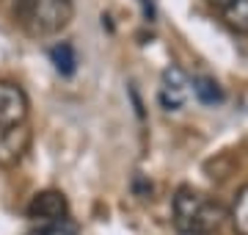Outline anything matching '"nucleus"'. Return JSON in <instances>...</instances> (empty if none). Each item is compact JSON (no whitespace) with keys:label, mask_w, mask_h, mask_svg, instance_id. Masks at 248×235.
I'll return each instance as SVG.
<instances>
[{"label":"nucleus","mask_w":248,"mask_h":235,"mask_svg":"<svg viewBox=\"0 0 248 235\" xmlns=\"http://www.w3.org/2000/svg\"><path fill=\"white\" fill-rule=\"evenodd\" d=\"M223 221V208L193 188H179L174 197V224L185 235H213Z\"/></svg>","instance_id":"obj_1"},{"label":"nucleus","mask_w":248,"mask_h":235,"mask_svg":"<svg viewBox=\"0 0 248 235\" xmlns=\"http://www.w3.org/2000/svg\"><path fill=\"white\" fill-rule=\"evenodd\" d=\"M22 14H25V25L31 28V34L50 36L69 25L72 0H25Z\"/></svg>","instance_id":"obj_2"},{"label":"nucleus","mask_w":248,"mask_h":235,"mask_svg":"<svg viewBox=\"0 0 248 235\" xmlns=\"http://www.w3.org/2000/svg\"><path fill=\"white\" fill-rule=\"evenodd\" d=\"M187 97H190V78H187V72L182 67L171 64L163 72V81H160V91H157L160 105L166 111H182Z\"/></svg>","instance_id":"obj_3"},{"label":"nucleus","mask_w":248,"mask_h":235,"mask_svg":"<svg viewBox=\"0 0 248 235\" xmlns=\"http://www.w3.org/2000/svg\"><path fill=\"white\" fill-rule=\"evenodd\" d=\"M28 108L31 102H28L25 89L11 81H0V127L25 125Z\"/></svg>","instance_id":"obj_4"},{"label":"nucleus","mask_w":248,"mask_h":235,"mask_svg":"<svg viewBox=\"0 0 248 235\" xmlns=\"http://www.w3.org/2000/svg\"><path fill=\"white\" fill-rule=\"evenodd\" d=\"M31 147V130L28 125L0 127V169H9L25 158Z\"/></svg>","instance_id":"obj_5"},{"label":"nucleus","mask_w":248,"mask_h":235,"mask_svg":"<svg viewBox=\"0 0 248 235\" xmlns=\"http://www.w3.org/2000/svg\"><path fill=\"white\" fill-rule=\"evenodd\" d=\"M69 213V202L63 197L61 191H39L33 199H31V205H28V216L31 218H45L47 224L50 221H61L66 218Z\"/></svg>","instance_id":"obj_6"},{"label":"nucleus","mask_w":248,"mask_h":235,"mask_svg":"<svg viewBox=\"0 0 248 235\" xmlns=\"http://www.w3.org/2000/svg\"><path fill=\"white\" fill-rule=\"evenodd\" d=\"M190 91H193L196 100L204 102V105H218L223 100L221 83L215 81V78H210V75H196V78H190Z\"/></svg>","instance_id":"obj_7"},{"label":"nucleus","mask_w":248,"mask_h":235,"mask_svg":"<svg viewBox=\"0 0 248 235\" xmlns=\"http://www.w3.org/2000/svg\"><path fill=\"white\" fill-rule=\"evenodd\" d=\"M50 61H53L55 72L63 75V78H72L78 72V53L69 42H58V45L50 47Z\"/></svg>","instance_id":"obj_8"},{"label":"nucleus","mask_w":248,"mask_h":235,"mask_svg":"<svg viewBox=\"0 0 248 235\" xmlns=\"http://www.w3.org/2000/svg\"><path fill=\"white\" fill-rule=\"evenodd\" d=\"M223 11V22L234 34H248V0H232Z\"/></svg>","instance_id":"obj_9"},{"label":"nucleus","mask_w":248,"mask_h":235,"mask_svg":"<svg viewBox=\"0 0 248 235\" xmlns=\"http://www.w3.org/2000/svg\"><path fill=\"white\" fill-rule=\"evenodd\" d=\"M232 227L237 235H248V185L234 194V202H232Z\"/></svg>","instance_id":"obj_10"},{"label":"nucleus","mask_w":248,"mask_h":235,"mask_svg":"<svg viewBox=\"0 0 248 235\" xmlns=\"http://www.w3.org/2000/svg\"><path fill=\"white\" fill-rule=\"evenodd\" d=\"M28 235H80V233H78V224H72L69 218H61V221H50L45 227H36Z\"/></svg>","instance_id":"obj_11"},{"label":"nucleus","mask_w":248,"mask_h":235,"mask_svg":"<svg viewBox=\"0 0 248 235\" xmlns=\"http://www.w3.org/2000/svg\"><path fill=\"white\" fill-rule=\"evenodd\" d=\"M207 3H210V6H215V9H226L232 0H207Z\"/></svg>","instance_id":"obj_12"}]
</instances>
